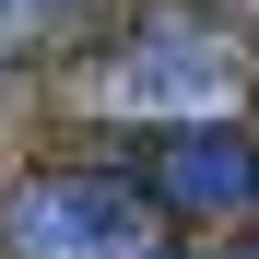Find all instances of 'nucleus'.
Instances as JSON below:
<instances>
[{
  "label": "nucleus",
  "instance_id": "obj_1",
  "mask_svg": "<svg viewBox=\"0 0 259 259\" xmlns=\"http://www.w3.org/2000/svg\"><path fill=\"white\" fill-rule=\"evenodd\" d=\"M82 118L118 130H200V118H247L259 106V48L212 12V0H153L130 35H106L82 59Z\"/></svg>",
  "mask_w": 259,
  "mask_h": 259
},
{
  "label": "nucleus",
  "instance_id": "obj_2",
  "mask_svg": "<svg viewBox=\"0 0 259 259\" xmlns=\"http://www.w3.org/2000/svg\"><path fill=\"white\" fill-rule=\"evenodd\" d=\"M177 212L118 165H48L0 200V259H165Z\"/></svg>",
  "mask_w": 259,
  "mask_h": 259
},
{
  "label": "nucleus",
  "instance_id": "obj_3",
  "mask_svg": "<svg viewBox=\"0 0 259 259\" xmlns=\"http://www.w3.org/2000/svg\"><path fill=\"white\" fill-rule=\"evenodd\" d=\"M142 189L177 212V224H259V130L247 118H200V130H165Z\"/></svg>",
  "mask_w": 259,
  "mask_h": 259
}]
</instances>
